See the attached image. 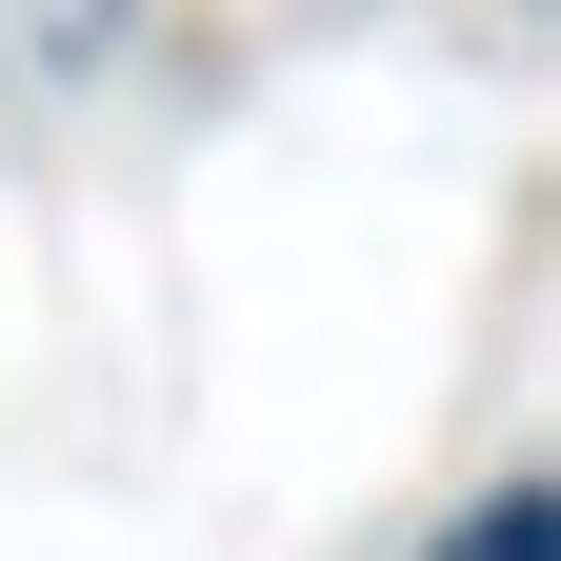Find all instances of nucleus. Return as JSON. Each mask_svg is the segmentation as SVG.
Masks as SVG:
<instances>
[{
    "label": "nucleus",
    "mask_w": 561,
    "mask_h": 561,
    "mask_svg": "<svg viewBox=\"0 0 561 561\" xmlns=\"http://www.w3.org/2000/svg\"><path fill=\"white\" fill-rule=\"evenodd\" d=\"M461 561H561V502H541V481H522V502H481V522H461Z\"/></svg>",
    "instance_id": "obj_1"
}]
</instances>
